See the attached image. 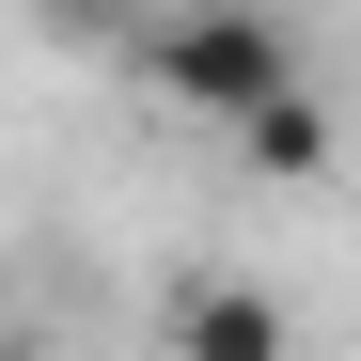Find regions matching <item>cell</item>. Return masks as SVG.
<instances>
[{
  "mask_svg": "<svg viewBox=\"0 0 361 361\" xmlns=\"http://www.w3.org/2000/svg\"><path fill=\"white\" fill-rule=\"evenodd\" d=\"M142 79H157V110H189V126H267L283 94H314V63H298V32L283 16H173V32H142Z\"/></svg>",
  "mask_w": 361,
  "mask_h": 361,
  "instance_id": "obj_1",
  "label": "cell"
},
{
  "mask_svg": "<svg viewBox=\"0 0 361 361\" xmlns=\"http://www.w3.org/2000/svg\"><path fill=\"white\" fill-rule=\"evenodd\" d=\"M173 361H298V314L267 283L204 267V283H173Z\"/></svg>",
  "mask_w": 361,
  "mask_h": 361,
  "instance_id": "obj_2",
  "label": "cell"
},
{
  "mask_svg": "<svg viewBox=\"0 0 361 361\" xmlns=\"http://www.w3.org/2000/svg\"><path fill=\"white\" fill-rule=\"evenodd\" d=\"M330 142H345V126H330V94H283L267 126H235V157H252L267 189H314V173H330Z\"/></svg>",
  "mask_w": 361,
  "mask_h": 361,
  "instance_id": "obj_3",
  "label": "cell"
}]
</instances>
